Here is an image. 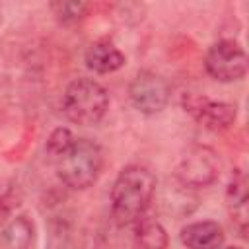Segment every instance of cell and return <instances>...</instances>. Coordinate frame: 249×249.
<instances>
[{"label":"cell","instance_id":"obj_1","mask_svg":"<svg viewBox=\"0 0 249 249\" xmlns=\"http://www.w3.org/2000/svg\"><path fill=\"white\" fill-rule=\"evenodd\" d=\"M156 175L144 165H126L111 187V216L119 226H130L144 216L154 193Z\"/></svg>","mask_w":249,"mask_h":249},{"label":"cell","instance_id":"obj_2","mask_svg":"<svg viewBox=\"0 0 249 249\" xmlns=\"http://www.w3.org/2000/svg\"><path fill=\"white\" fill-rule=\"evenodd\" d=\"M107 109L109 93L93 78H76L66 86L62 93V113L74 124H97L105 117Z\"/></svg>","mask_w":249,"mask_h":249},{"label":"cell","instance_id":"obj_3","mask_svg":"<svg viewBox=\"0 0 249 249\" xmlns=\"http://www.w3.org/2000/svg\"><path fill=\"white\" fill-rule=\"evenodd\" d=\"M103 167V150L91 138H76L72 146L56 160L60 181L74 191L93 185Z\"/></svg>","mask_w":249,"mask_h":249},{"label":"cell","instance_id":"obj_4","mask_svg":"<svg viewBox=\"0 0 249 249\" xmlns=\"http://www.w3.org/2000/svg\"><path fill=\"white\" fill-rule=\"evenodd\" d=\"M220 156L210 146H193L181 156L175 167V179L187 189H200L212 185L220 177Z\"/></svg>","mask_w":249,"mask_h":249},{"label":"cell","instance_id":"obj_5","mask_svg":"<svg viewBox=\"0 0 249 249\" xmlns=\"http://www.w3.org/2000/svg\"><path fill=\"white\" fill-rule=\"evenodd\" d=\"M183 109L204 128L220 132V130H228L237 117V107L233 103L228 101H216L210 99L204 93H196V91H187L183 93Z\"/></svg>","mask_w":249,"mask_h":249},{"label":"cell","instance_id":"obj_6","mask_svg":"<svg viewBox=\"0 0 249 249\" xmlns=\"http://www.w3.org/2000/svg\"><path fill=\"white\" fill-rule=\"evenodd\" d=\"M204 68L218 82H237L247 74V54L239 43L222 39L208 49Z\"/></svg>","mask_w":249,"mask_h":249},{"label":"cell","instance_id":"obj_7","mask_svg":"<svg viewBox=\"0 0 249 249\" xmlns=\"http://www.w3.org/2000/svg\"><path fill=\"white\" fill-rule=\"evenodd\" d=\"M128 97L132 105L144 113V115H156L163 111L171 97V88L165 78L152 70H140L130 86H128Z\"/></svg>","mask_w":249,"mask_h":249},{"label":"cell","instance_id":"obj_8","mask_svg":"<svg viewBox=\"0 0 249 249\" xmlns=\"http://www.w3.org/2000/svg\"><path fill=\"white\" fill-rule=\"evenodd\" d=\"M181 243L187 249H222L224 247V230L214 220H200L187 224L181 233Z\"/></svg>","mask_w":249,"mask_h":249},{"label":"cell","instance_id":"obj_9","mask_svg":"<svg viewBox=\"0 0 249 249\" xmlns=\"http://www.w3.org/2000/svg\"><path fill=\"white\" fill-rule=\"evenodd\" d=\"M35 226L29 216H14L0 228V249H31Z\"/></svg>","mask_w":249,"mask_h":249},{"label":"cell","instance_id":"obj_10","mask_svg":"<svg viewBox=\"0 0 249 249\" xmlns=\"http://www.w3.org/2000/svg\"><path fill=\"white\" fill-rule=\"evenodd\" d=\"M124 54L109 41H95L86 51V64L97 74H109L124 64Z\"/></svg>","mask_w":249,"mask_h":249},{"label":"cell","instance_id":"obj_11","mask_svg":"<svg viewBox=\"0 0 249 249\" xmlns=\"http://www.w3.org/2000/svg\"><path fill=\"white\" fill-rule=\"evenodd\" d=\"M226 202L231 214V220L241 233L247 231V177L241 169L231 175V181L226 189Z\"/></svg>","mask_w":249,"mask_h":249},{"label":"cell","instance_id":"obj_12","mask_svg":"<svg viewBox=\"0 0 249 249\" xmlns=\"http://www.w3.org/2000/svg\"><path fill=\"white\" fill-rule=\"evenodd\" d=\"M134 237L142 249H165L167 231L156 218L142 216L134 222Z\"/></svg>","mask_w":249,"mask_h":249},{"label":"cell","instance_id":"obj_13","mask_svg":"<svg viewBox=\"0 0 249 249\" xmlns=\"http://www.w3.org/2000/svg\"><path fill=\"white\" fill-rule=\"evenodd\" d=\"M88 4L84 2H51V10L60 23H76L88 14Z\"/></svg>","mask_w":249,"mask_h":249},{"label":"cell","instance_id":"obj_14","mask_svg":"<svg viewBox=\"0 0 249 249\" xmlns=\"http://www.w3.org/2000/svg\"><path fill=\"white\" fill-rule=\"evenodd\" d=\"M74 140H76V136L72 134L70 128H66V126H58V128H54V130L49 134L45 150H47V154H49L53 160H58V158L72 146Z\"/></svg>","mask_w":249,"mask_h":249},{"label":"cell","instance_id":"obj_15","mask_svg":"<svg viewBox=\"0 0 249 249\" xmlns=\"http://www.w3.org/2000/svg\"><path fill=\"white\" fill-rule=\"evenodd\" d=\"M222 249H239V247H222Z\"/></svg>","mask_w":249,"mask_h":249}]
</instances>
